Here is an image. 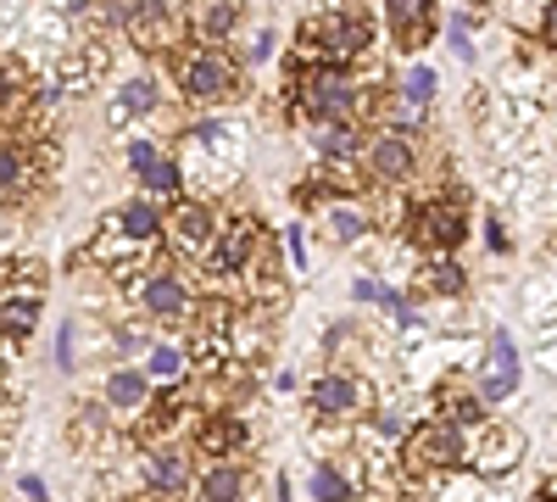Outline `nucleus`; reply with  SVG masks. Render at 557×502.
Here are the masks:
<instances>
[{"instance_id":"obj_1","label":"nucleus","mask_w":557,"mask_h":502,"mask_svg":"<svg viewBox=\"0 0 557 502\" xmlns=\"http://www.w3.org/2000/svg\"><path fill=\"white\" fill-rule=\"evenodd\" d=\"M368 45H374V23L362 17V7L307 12L290 39V73H351Z\"/></svg>"},{"instance_id":"obj_2","label":"nucleus","mask_w":557,"mask_h":502,"mask_svg":"<svg viewBox=\"0 0 557 502\" xmlns=\"http://www.w3.org/2000/svg\"><path fill=\"white\" fill-rule=\"evenodd\" d=\"M374 96L357 73H290V118L296 128L312 123H368Z\"/></svg>"},{"instance_id":"obj_3","label":"nucleus","mask_w":557,"mask_h":502,"mask_svg":"<svg viewBox=\"0 0 557 502\" xmlns=\"http://www.w3.org/2000/svg\"><path fill=\"white\" fill-rule=\"evenodd\" d=\"M173 84L190 107H223L246 96V68L235 62V51H212V45H184L168 57Z\"/></svg>"},{"instance_id":"obj_4","label":"nucleus","mask_w":557,"mask_h":502,"mask_svg":"<svg viewBox=\"0 0 557 502\" xmlns=\"http://www.w3.org/2000/svg\"><path fill=\"white\" fill-rule=\"evenodd\" d=\"M128 302H134V313L146 318V325H157V330H178V325H190L196 318V302H201V291H196V280L184 273L168 252L139 273V285L128 291Z\"/></svg>"},{"instance_id":"obj_5","label":"nucleus","mask_w":557,"mask_h":502,"mask_svg":"<svg viewBox=\"0 0 557 502\" xmlns=\"http://www.w3.org/2000/svg\"><path fill=\"white\" fill-rule=\"evenodd\" d=\"M396 452H401V480H441V475H457L469 464V430L430 414L407 430V441Z\"/></svg>"},{"instance_id":"obj_6","label":"nucleus","mask_w":557,"mask_h":502,"mask_svg":"<svg viewBox=\"0 0 557 502\" xmlns=\"http://www.w3.org/2000/svg\"><path fill=\"white\" fill-rule=\"evenodd\" d=\"M218 230H223V212L212 201L178 196L162 207V252L173 262H207V252L218 246Z\"/></svg>"},{"instance_id":"obj_7","label":"nucleus","mask_w":557,"mask_h":502,"mask_svg":"<svg viewBox=\"0 0 557 502\" xmlns=\"http://www.w3.org/2000/svg\"><path fill=\"white\" fill-rule=\"evenodd\" d=\"M368 486H374V475H368V452L357 441H341L323 458H312V469L301 480L307 502H357Z\"/></svg>"},{"instance_id":"obj_8","label":"nucleus","mask_w":557,"mask_h":502,"mask_svg":"<svg viewBox=\"0 0 557 502\" xmlns=\"http://www.w3.org/2000/svg\"><path fill=\"white\" fill-rule=\"evenodd\" d=\"M407 241L424 257H451L462 241H469V212H462V196H430L407 207Z\"/></svg>"},{"instance_id":"obj_9","label":"nucleus","mask_w":557,"mask_h":502,"mask_svg":"<svg viewBox=\"0 0 557 502\" xmlns=\"http://www.w3.org/2000/svg\"><path fill=\"white\" fill-rule=\"evenodd\" d=\"M307 407H312L318 425H351V419H368L380 402H374V385L357 369H323L307 385Z\"/></svg>"},{"instance_id":"obj_10","label":"nucleus","mask_w":557,"mask_h":502,"mask_svg":"<svg viewBox=\"0 0 557 502\" xmlns=\"http://www.w3.org/2000/svg\"><path fill=\"white\" fill-rule=\"evenodd\" d=\"M139 480H146V497L157 502H184L196 486V452L190 441H157V446H134Z\"/></svg>"},{"instance_id":"obj_11","label":"nucleus","mask_w":557,"mask_h":502,"mask_svg":"<svg viewBox=\"0 0 557 502\" xmlns=\"http://www.w3.org/2000/svg\"><path fill=\"white\" fill-rule=\"evenodd\" d=\"M524 452H530V441H524L519 425L485 419L480 430H469V464H462V469H469L474 480H507L524 464Z\"/></svg>"},{"instance_id":"obj_12","label":"nucleus","mask_w":557,"mask_h":502,"mask_svg":"<svg viewBox=\"0 0 557 502\" xmlns=\"http://www.w3.org/2000/svg\"><path fill=\"white\" fill-rule=\"evenodd\" d=\"M123 39H134V51H151V57H173L178 51V34L184 17L173 0H123Z\"/></svg>"},{"instance_id":"obj_13","label":"nucleus","mask_w":557,"mask_h":502,"mask_svg":"<svg viewBox=\"0 0 557 502\" xmlns=\"http://www.w3.org/2000/svg\"><path fill=\"white\" fill-rule=\"evenodd\" d=\"M519 385H524V363H519V341H513V330H491V341H485V357H480V369H474V396L485 402V407H502V402H513L519 396Z\"/></svg>"},{"instance_id":"obj_14","label":"nucleus","mask_w":557,"mask_h":502,"mask_svg":"<svg viewBox=\"0 0 557 502\" xmlns=\"http://www.w3.org/2000/svg\"><path fill=\"white\" fill-rule=\"evenodd\" d=\"M362 173L374 179L380 191H401V185H412V179H418V146L407 140V134H391V128L368 134Z\"/></svg>"},{"instance_id":"obj_15","label":"nucleus","mask_w":557,"mask_h":502,"mask_svg":"<svg viewBox=\"0 0 557 502\" xmlns=\"http://www.w3.org/2000/svg\"><path fill=\"white\" fill-rule=\"evenodd\" d=\"M112 68V51H107V39H73L67 51L51 57V78L62 84V96H89Z\"/></svg>"},{"instance_id":"obj_16","label":"nucleus","mask_w":557,"mask_h":502,"mask_svg":"<svg viewBox=\"0 0 557 502\" xmlns=\"http://www.w3.org/2000/svg\"><path fill=\"white\" fill-rule=\"evenodd\" d=\"M251 446V430L235 407H223V414H207L190 436V452L201 464H240V452Z\"/></svg>"},{"instance_id":"obj_17","label":"nucleus","mask_w":557,"mask_h":502,"mask_svg":"<svg viewBox=\"0 0 557 502\" xmlns=\"http://www.w3.org/2000/svg\"><path fill=\"white\" fill-rule=\"evenodd\" d=\"M301 140L323 168L357 173V162L368 151V123H312V128H301Z\"/></svg>"},{"instance_id":"obj_18","label":"nucleus","mask_w":557,"mask_h":502,"mask_svg":"<svg viewBox=\"0 0 557 502\" xmlns=\"http://www.w3.org/2000/svg\"><path fill=\"white\" fill-rule=\"evenodd\" d=\"M151 380H146V369L139 363H112L107 369V380H101V407L117 419V425H134L139 414L151 407Z\"/></svg>"},{"instance_id":"obj_19","label":"nucleus","mask_w":557,"mask_h":502,"mask_svg":"<svg viewBox=\"0 0 557 502\" xmlns=\"http://www.w3.org/2000/svg\"><path fill=\"white\" fill-rule=\"evenodd\" d=\"M190 140H196L207 157H218L223 168H235V173H246V162H251V128H246L240 118H201V123L190 128Z\"/></svg>"},{"instance_id":"obj_20","label":"nucleus","mask_w":557,"mask_h":502,"mask_svg":"<svg viewBox=\"0 0 557 502\" xmlns=\"http://www.w3.org/2000/svg\"><path fill=\"white\" fill-rule=\"evenodd\" d=\"M318 230L330 235L335 246H362L368 235H374V207H368L362 196L323 201V207H318Z\"/></svg>"},{"instance_id":"obj_21","label":"nucleus","mask_w":557,"mask_h":502,"mask_svg":"<svg viewBox=\"0 0 557 502\" xmlns=\"http://www.w3.org/2000/svg\"><path fill=\"white\" fill-rule=\"evenodd\" d=\"M240 17H246L240 0H207L196 17H184V34H190V45H212V51H228V39L240 34Z\"/></svg>"},{"instance_id":"obj_22","label":"nucleus","mask_w":557,"mask_h":502,"mask_svg":"<svg viewBox=\"0 0 557 502\" xmlns=\"http://www.w3.org/2000/svg\"><path fill=\"white\" fill-rule=\"evenodd\" d=\"M385 23L401 51H424L435 39V0H385Z\"/></svg>"},{"instance_id":"obj_23","label":"nucleus","mask_w":557,"mask_h":502,"mask_svg":"<svg viewBox=\"0 0 557 502\" xmlns=\"http://www.w3.org/2000/svg\"><path fill=\"white\" fill-rule=\"evenodd\" d=\"M101 223H107L112 235L134 241V246H162V207H157V201H146V196H128V201H123V207H112Z\"/></svg>"},{"instance_id":"obj_24","label":"nucleus","mask_w":557,"mask_h":502,"mask_svg":"<svg viewBox=\"0 0 557 502\" xmlns=\"http://www.w3.org/2000/svg\"><path fill=\"white\" fill-rule=\"evenodd\" d=\"M157 107H162V84H157V73H128V78L112 89L107 118L123 128V123H134V118H151Z\"/></svg>"},{"instance_id":"obj_25","label":"nucleus","mask_w":557,"mask_h":502,"mask_svg":"<svg viewBox=\"0 0 557 502\" xmlns=\"http://www.w3.org/2000/svg\"><path fill=\"white\" fill-rule=\"evenodd\" d=\"M45 285H51V273L39 257H0V302H45Z\"/></svg>"},{"instance_id":"obj_26","label":"nucleus","mask_w":557,"mask_h":502,"mask_svg":"<svg viewBox=\"0 0 557 502\" xmlns=\"http://www.w3.org/2000/svg\"><path fill=\"white\" fill-rule=\"evenodd\" d=\"M190 497L196 502H246L251 497V475H246V464H201Z\"/></svg>"},{"instance_id":"obj_27","label":"nucleus","mask_w":557,"mask_h":502,"mask_svg":"<svg viewBox=\"0 0 557 502\" xmlns=\"http://www.w3.org/2000/svg\"><path fill=\"white\" fill-rule=\"evenodd\" d=\"M435 414L451 419L457 430H480V425L491 419V407L474 396V385H451V380H441V385H435Z\"/></svg>"},{"instance_id":"obj_28","label":"nucleus","mask_w":557,"mask_h":502,"mask_svg":"<svg viewBox=\"0 0 557 502\" xmlns=\"http://www.w3.org/2000/svg\"><path fill=\"white\" fill-rule=\"evenodd\" d=\"M139 369H146V380L151 385H178V380H190V352H184V341H157L151 352H146V363H139Z\"/></svg>"},{"instance_id":"obj_29","label":"nucleus","mask_w":557,"mask_h":502,"mask_svg":"<svg viewBox=\"0 0 557 502\" xmlns=\"http://www.w3.org/2000/svg\"><path fill=\"white\" fill-rule=\"evenodd\" d=\"M39 318H45V302H0V346L17 352L39 335Z\"/></svg>"},{"instance_id":"obj_30","label":"nucleus","mask_w":557,"mask_h":502,"mask_svg":"<svg viewBox=\"0 0 557 502\" xmlns=\"http://www.w3.org/2000/svg\"><path fill=\"white\" fill-rule=\"evenodd\" d=\"M418 280H424V291H430L435 302H457L462 291H469V273H462L457 257H430L424 268H418Z\"/></svg>"},{"instance_id":"obj_31","label":"nucleus","mask_w":557,"mask_h":502,"mask_svg":"<svg viewBox=\"0 0 557 502\" xmlns=\"http://www.w3.org/2000/svg\"><path fill=\"white\" fill-rule=\"evenodd\" d=\"M435 89H441V78H435V68H424V62H412L401 78H396V89L391 96L401 101V107H412V112H430V101H435Z\"/></svg>"},{"instance_id":"obj_32","label":"nucleus","mask_w":557,"mask_h":502,"mask_svg":"<svg viewBox=\"0 0 557 502\" xmlns=\"http://www.w3.org/2000/svg\"><path fill=\"white\" fill-rule=\"evenodd\" d=\"M134 185H139V196H146V201H178L184 196V173H178V157H162L151 173H139L134 179Z\"/></svg>"},{"instance_id":"obj_33","label":"nucleus","mask_w":557,"mask_h":502,"mask_svg":"<svg viewBox=\"0 0 557 502\" xmlns=\"http://www.w3.org/2000/svg\"><path fill=\"white\" fill-rule=\"evenodd\" d=\"M78 363H84V318H62L57 341H51V369L57 375H78Z\"/></svg>"},{"instance_id":"obj_34","label":"nucleus","mask_w":557,"mask_h":502,"mask_svg":"<svg viewBox=\"0 0 557 502\" xmlns=\"http://www.w3.org/2000/svg\"><path fill=\"white\" fill-rule=\"evenodd\" d=\"M519 302H524V318H557V273H535V280H524Z\"/></svg>"},{"instance_id":"obj_35","label":"nucleus","mask_w":557,"mask_h":502,"mask_svg":"<svg viewBox=\"0 0 557 502\" xmlns=\"http://www.w3.org/2000/svg\"><path fill=\"white\" fill-rule=\"evenodd\" d=\"M273 51H278V34H273V28H251V34H246V45L235 51V62H240L246 73H257Z\"/></svg>"},{"instance_id":"obj_36","label":"nucleus","mask_w":557,"mask_h":502,"mask_svg":"<svg viewBox=\"0 0 557 502\" xmlns=\"http://www.w3.org/2000/svg\"><path fill=\"white\" fill-rule=\"evenodd\" d=\"M285 268H290V280H307V273H312V246H307V223H290V230H285Z\"/></svg>"},{"instance_id":"obj_37","label":"nucleus","mask_w":557,"mask_h":502,"mask_svg":"<svg viewBox=\"0 0 557 502\" xmlns=\"http://www.w3.org/2000/svg\"><path fill=\"white\" fill-rule=\"evenodd\" d=\"M391 296H396V285H385L380 273H357L351 280V302L357 307H391Z\"/></svg>"},{"instance_id":"obj_38","label":"nucleus","mask_w":557,"mask_h":502,"mask_svg":"<svg viewBox=\"0 0 557 502\" xmlns=\"http://www.w3.org/2000/svg\"><path fill=\"white\" fill-rule=\"evenodd\" d=\"M162 157H168V151H162L157 140H146V134H139V140H128V146H123V162H128V173H134V179H139V173H151V168H157Z\"/></svg>"},{"instance_id":"obj_39","label":"nucleus","mask_w":557,"mask_h":502,"mask_svg":"<svg viewBox=\"0 0 557 502\" xmlns=\"http://www.w3.org/2000/svg\"><path fill=\"white\" fill-rule=\"evenodd\" d=\"M17 491H23V502H51V486H45V475H17Z\"/></svg>"},{"instance_id":"obj_40","label":"nucleus","mask_w":557,"mask_h":502,"mask_svg":"<svg viewBox=\"0 0 557 502\" xmlns=\"http://www.w3.org/2000/svg\"><path fill=\"white\" fill-rule=\"evenodd\" d=\"M541 45H546V51H557V0H546V7H541Z\"/></svg>"},{"instance_id":"obj_41","label":"nucleus","mask_w":557,"mask_h":502,"mask_svg":"<svg viewBox=\"0 0 557 502\" xmlns=\"http://www.w3.org/2000/svg\"><path fill=\"white\" fill-rule=\"evenodd\" d=\"M485 246H491V252H513V241H507V230H502V218H496V212L485 218Z\"/></svg>"},{"instance_id":"obj_42","label":"nucleus","mask_w":557,"mask_h":502,"mask_svg":"<svg viewBox=\"0 0 557 502\" xmlns=\"http://www.w3.org/2000/svg\"><path fill=\"white\" fill-rule=\"evenodd\" d=\"M535 369H546V375H557V346H541V352H535Z\"/></svg>"},{"instance_id":"obj_43","label":"nucleus","mask_w":557,"mask_h":502,"mask_svg":"<svg viewBox=\"0 0 557 502\" xmlns=\"http://www.w3.org/2000/svg\"><path fill=\"white\" fill-rule=\"evenodd\" d=\"M0 469H7V452H0Z\"/></svg>"},{"instance_id":"obj_44","label":"nucleus","mask_w":557,"mask_h":502,"mask_svg":"<svg viewBox=\"0 0 557 502\" xmlns=\"http://www.w3.org/2000/svg\"><path fill=\"white\" fill-rule=\"evenodd\" d=\"M146 502H157V497H146Z\"/></svg>"},{"instance_id":"obj_45","label":"nucleus","mask_w":557,"mask_h":502,"mask_svg":"<svg viewBox=\"0 0 557 502\" xmlns=\"http://www.w3.org/2000/svg\"><path fill=\"white\" fill-rule=\"evenodd\" d=\"M117 7H123V0H117Z\"/></svg>"}]
</instances>
